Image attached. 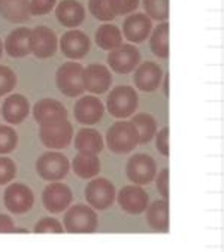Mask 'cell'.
Here are the masks:
<instances>
[{
    "label": "cell",
    "mask_w": 224,
    "mask_h": 252,
    "mask_svg": "<svg viewBox=\"0 0 224 252\" xmlns=\"http://www.w3.org/2000/svg\"><path fill=\"white\" fill-rule=\"evenodd\" d=\"M106 145L115 154H129L139 145V134L132 121L112 124L106 133Z\"/></svg>",
    "instance_id": "6da1fadb"
},
{
    "label": "cell",
    "mask_w": 224,
    "mask_h": 252,
    "mask_svg": "<svg viewBox=\"0 0 224 252\" xmlns=\"http://www.w3.org/2000/svg\"><path fill=\"white\" fill-rule=\"evenodd\" d=\"M139 105L138 93L135 88L129 85H118L112 88L106 98V109L108 112L120 120L132 117Z\"/></svg>",
    "instance_id": "7a4b0ae2"
},
{
    "label": "cell",
    "mask_w": 224,
    "mask_h": 252,
    "mask_svg": "<svg viewBox=\"0 0 224 252\" xmlns=\"http://www.w3.org/2000/svg\"><path fill=\"white\" fill-rule=\"evenodd\" d=\"M63 225L65 230L72 234L94 233L99 225L97 214L91 206L75 205L72 208H68L63 218Z\"/></svg>",
    "instance_id": "3957f363"
},
{
    "label": "cell",
    "mask_w": 224,
    "mask_h": 252,
    "mask_svg": "<svg viewBox=\"0 0 224 252\" xmlns=\"http://www.w3.org/2000/svg\"><path fill=\"white\" fill-rule=\"evenodd\" d=\"M69 170L71 163L68 157L59 151H48L36 160V173L48 182H57L65 179Z\"/></svg>",
    "instance_id": "277c9868"
},
{
    "label": "cell",
    "mask_w": 224,
    "mask_h": 252,
    "mask_svg": "<svg viewBox=\"0 0 224 252\" xmlns=\"http://www.w3.org/2000/svg\"><path fill=\"white\" fill-rule=\"evenodd\" d=\"M85 200L94 211H106L115 201V187L106 178H96L85 187Z\"/></svg>",
    "instance_id": "5b68a950"
},
{
    "label": "cell",
    "mask_w": 224,
    "mask_h": 252,
    "mask_svg": "<svg viewBox=\"0 0 224 252\" xmlns=\"http://www.w3.org/2000/svg\"><path fill=\"white\" fill-rule=\"evenodd\" d=\"M82 72L84 67L75 62H68L60 66L57 73H55V84H57L59 91L68 97L81 95L85 91L82 82Z\"/></svg>",
    "instance_id": "8992f818"
},
{
    "label": "cell",
    "mask_w": 224,
    "mask_h": 252,
    "mask_svg": "<svg viewBox=\"0 0 224 252\" xmlns=\"http://www.w3.org/2000/svg\"><path fill=\"white\" fill-rule=\"evenodd\" d=\"M39 137L40 142L49 149H65L72 142L74 127L68 120L45 124L39 128Z\"/></svg>",
    "instance_id": "52a82bcc"
},
{
    "label": "cell",
    "mask_w": 224,
    "mask_h": 252,
    "mask_svg": "<svg viewBox=\"0 0 224 252\" xmlns=\"http://www.w3.org/2000/svg\"><path fill=\"white\" fill-rule=\"evenodd\" d=\"M5 206L11 214L23 215L27 214L35 203V194L30 187L21 182L9 184L5 189Z\"/></svg>",
    "instance_id": "ba28073f"
},
{
    "label": "cell",
    "mask_w": 224,
    "mask_h": 252,
    "mask_svg": "<svg viewBox=\"0 0 224 252\" xmlns=\"http://www.w3.org/2000/svg\"><path fill=\"white\" fill-rule=\"evenodd\" d=\"M127 178L135 185H148L157 175V164L148 154H136L129 158L126 166Z\"/></svg>",
    "instance_id": "9c48e42d"
},
{
    "label": "cell",
    "mask_w": 224,
    "mask_h": 252,
    "mask_svg": "<svg viewBox=\"0 0 224 252\" xmlns=\"http://www.w3.org/2000/svg\"><path fill=\"white\" fill-rule=\"evenodd\" d=\"M139 63H141V53L132 43L120 45L118 48L109 51V56H108L109 67L121 75H127L133 72Z\"/></svg>",
    "instance_id": "30bf717a"
},
{
    "label": "cell",
    "mask_w": 224,
    "mask_h": 252,
    "mask_svg": "<svg viewBox=\"0 0 224 252\" xmlns=\"http://www.w3.org/2000/svg\"><path fill=\"white\" fill-rule=\"evenodd\" d=\"M72 189L60 181L49 184L42 192V203L49 214H62L72 203Z\"/></svg>",
    "instance_id": "8fae6325"
},
{
    "label": "cell",
    "mask_w": 224,
    "mask_h": 252,
    "mask_svg": "<svg viewBox=\"0 0 224 252\" xmlns=\"http://www.w3.org/2000/svg\"><path fill=\"white\" fill-rule=\"evenodd\" d=\"M120 208L130 214V215H139L144 214L149 205V195L141 185H126L120 189V192L115 195Z\"/></svg>",
    "instance_id": "7c38bea8"
},
{
    "label": "cell",
    "mask_w": 224,
    "mask_h": 252,
    "mask_svg": "<svg viewBox=\"0 0 224 252\" xmlns=\"http://www.w3.org/2000/svg\"><path fill=\"white\" fill-rule=\"evenodd\" d=\"M30 54L37 59H49L57 53V36L46 26H37L30 30Z\"/></svg>",
    "instance_id": "4fadbf2b"
},
{
    "label": "cell",
    "mask_w": 224,
    "mask_h": 252,
    "mask_svg": "<svg viewBox=\"0 0 224 252\" xmlns=\"http://www.w3.org/2000/svg\"><path fill=\"white\" fill-rule=\"evenodd\" d=\"M62 53L71 60H81L90 51V39L81 30H68L60 39Z\"/></svg>",
    "instance_id": "5bb4252c"
},
{
    "label": "cell",
    "mask_w": 224,
    "mask_h": 252,
    "mask_svg": "<svg viewBox=\"0 0 224 252\" xmlns=\"http://www.w3.org/2000/svg\"><path fill=\"white\" fill-rule=\"evenodd\" d=\"M82 82L84 88L93 94H103L112 85V75L111 70L103 64H90L82 72Z\"/></svg>",
    "instance_id": "9a60e30c"
},
{
    "label": "cell",
    "mask_w": 224,
    "mask_h": 252,
    "mask_svg": "<svg viewBox=\"0 0 224 252\" xmlns=\"http://www.w3.org/2000/svg\"><path fill=\"white\" fill-rule=\"evenodd\" d=\"M74 114H75V120L79 124L94 126V124H97L103 118L105 106L102 105V102L97 97H94V95H84L75 103Z\"/></svg>",
    "instance_id": "2e32d148"
},
{
    "label": "cell",
    "mask_w": 224,
    "mask_h": 252,
    "mask_svg": "<svg viewBox=\"0 0 224 252\" xmlns=\"http://www.w3.org/2000/svg\"><path fill=\"white\" fill-rule=\"evenodd\" d=\"M32 112H33L36 123H39L40 126L68 120L66 108L63 106V103L59 102V100H54V98L39 100V102L33 106Z\"/></svg>",
    "instance_id": "e0dca14e"
},
{
    "label": "cell",
    "mask_w": 224,
    "mask_h": 252,
    "mask_svg": "<svg viewBox=\"0 0 224 252\" xmlns=\"http://www.w3.org/2000/svg\"><path fill=\"white\" fill-rule=\"evenodd\" d=\"M152 32L151 18L147 14H130L123 23V34L132 43H142Z\"/></svg>",
    "instance_id": "ac0fdd59"
},
{
    "label": "cell",
    "mask_w": 224,
    "mask_h": 252,
    "mask_svg": "<svg viewBox=\"0 0 224 252\" xmlns=\"http://www.w3.org/2000/svg\"><path fill=\"white\" fill-rule=\"evenodd\" d=\"M163 70L161 67L154 62H145L142 64H138L133 76L135 87L144 93H152L155 91L163 79Z\"/></svg>",
    "instance_id": "d6986e66"
},
{
    "label": "cell",
    "mask_w": 224,
    "mask_h": 252,
    "mask_svg": "<svg viewBox=\"0 0 224 252\" xmlns=\"http://www.w3.org/2000/svg\"><path fill=\"white\" fill-rule=\"evenodd\" d=\"M55 17L63 27L75 29L85 18V8L78 0H62L55 8Z\"/></svg>",
    "instance_id": "ffe728a7"
},
{
    "label": "cell",
    "mask_w": 224,
    "mask_h": 252,
    "mask_svg": "<svg viewBox=\"0 0 224 252\" xmlns=\"http://www.w3.org/2000/svg\"><path fill=\"white\" fill-rule=\"evenodd\" d=\"M3 118L8 124H21L30 114V103L23 94L9 95L2 106Z\"/></svg>",
    "instance_id": "44dd1931"
},
{
    "label": "cell",
    "mask_w": 224,
    "mask_h": 252,
    "mask_svg": "<svg viewBox=\"0 0 224 252\" xmlns=\"http://www.w3.org/2000/svg\"><path fill=\"white\" fill-rule=\"evenodd\" d=\"M147 222L157 233L169 231V205L167 200H155L147 208Z\"/></svg>",
    "instance_id": "7402d4cb"
},
{
    "label": "cell",
    "mask_w": 224,
    "mask_h": 252,
    "mask_svg": "<svg viewBox=\"0 0 224 252\" xmlns=\"http://www.w3.org/2000/svg\"><path fill=\"white\" fill-rule=\"evenodd\" d=\"M30 29L20 27L11 32L5 40V51L12 59H21L30 54Z\"/></svg>",
    "instance_id": "603a6c76"
},
{
    "label": "cell",
    "mask_w": 224,
    "mask_h": 252,
    "mask_svg": "<svg viewBox=\"0 0 224 252\" xmlns=\"http://www.w3.org/2000/svg\"><path fill=\"white\" fill-rule=\"evenodd\" d=\"M0 15L11 23H26L30 20V0H0Z\"/></svg>",
    "instance_id": "cb8c5ba5"
},
{
    "label": "cell",
    "mask_w": 224,
    "mask_h": 252,
    "mask_svg": "<svg viewBox=\"0 0 224 252\" xmlns=\"http://www.w3.org/2000/svg\"><path fill=\"white\" fill-rule=\"evenodd\" d=\"M75 148L79 153L97 156L103 149V139L102 134L94 128H81L75 136Z\"/></svg>",
    "instance_id": "d4e9b609"
},
{
    "label": "cell",
    "mask_w": 224,
    "mask_h": 252,
    "mask_svg": "<svg viewBox=\"0 0 224 252\" xmlns=\"http://www.w3.org/2000/svg\"><path fill=\"white\" fill-rule=\"evenodd\" d=\"M100 167H102V164H100L99 157L93 156V154L79 153L72 161V169H74L75 175L82 179L96 178L100 172Z\"/></svg>",
    "instance_id": "484cf974"
},
{
    "label": "cell",
    "mask_w": 224,
    "mask_h": 252,
    "mask_svg": "<svg viewBox=\"0 0 224 252\" xmlns=\"http://www.w3.org/2000/svg\"><path fill=\"white\" fill-rule=\"evenodd\" d=\"M96 43L105 51H112V49L123 45V34L117 26L103 24L96 32Z\"/></svg>",
    "instance_id": "4316f807"
},
{
    "label": "cell",
    "mask_w": 224,
    "mask_h": 252,
    "mask_svg": "<svg viewBox=\"0 0 224 252\" xmlns=\"http://www.w3.org/2000/svg\"><path fill=\"white\" fill-rule=\"evenodd\" d=\"M151 51L158 59H167L169 57V24L166 21L158 24L149 39Z\"/></svg>",
    "instance_id": "83f0119b"
},
{
    "label": "cell",
    "mask_w": 224,
    "mask_h": 252,
    "mask_svg": "<svg viewBox=\"0 0 224 252\" xmlns=\"http://www.w3.org/2000/svg\"><path fill=\"white\" fill-rule=\"evenodd\" d=\"M132 123L135 124L138 134H139V143H148L152 140V137L157 133V123L152 115L149 114H136L132 118Z\"/></svg>",
    "instance_id": "f1b7e54d"
},
{
    "label": "cell",
    "mask_w": 224,
    "mask_h": 252,
    "mask_svg": "<svg viewBox=\"0 0 224 252\" xmlns=\"http://www.w3.org/2000/svg\"><path fill=\"white\" fill-rule=\"evenodd\" d=\"M88 9L100 21H111L117 17L115 0H88Z\"/></svg>",
    "instance_id": "f546056e"
},
{
    "label": "cell",
    "mask_w": 224,
    "mask_h": 252,
    "mask_svg": "<svg viewBox=\"0 0 224 252\" xmlns=\"http://www.w3.org/2000/svg\"><path fill=\"white\" fill-rule=\"evenodd\" d=\"M144 9L149 18L166 21L169 18V0H144Z\"/></svg>",
    "instance_id": "4dcf8cb0"
},
{
    "label": "cell",
    "mask_w": 224,
    "mask_h": 252,
    "mask_svg": "<svg viewBox=\"0 0 224 252\" xmlns=\"http://www.w3.org/2000/svg\"><path fill=\"white\" fill-rule=\"evenodd\" d=\"M18 145V134L11 126H0V154H11Z\"/></svg>",
    "instance_id": "1f68e13d"
},
{
    "label": "cell",
    "mask_w": 224,
    "mask_h": 252,
    "mask_svg": "<svg viewBox=\"0 0 224 252\" xmlns=\"http://www.w3.org/2000/svg\"><path fill=\"white\" fill-rule=\"evenodd\" d=\"M17 75L8 66H0V95L11 93L17 87Z\"/></svg>",
    "instance_id": "d6a6232c"
},
{
    "label": "cell",
    "mask_w": 224,
    "mask_h": 252,
    "mask_svg": "<svg viewBox=\"0 0 224 252\" xmlns=\"http://www.w3.org/2000/svg\"><path fill=\"white\" fill-rule=\"evenodd\" d=\"M17 164L12 158L0 157V185L11 184L17 176Z\"/></svg>",
    "instance_id": "836d02e7"
},
{
    "label": "cell",
    "mask_w": 224,
    "mask_h": 252,
    "mask_svg": "<svg viewBox=\"0 0 224 252\" xmlns=\"http://www.w3.org/2000/svg\"><path fill=\"white\" fill-rule=\"evenodd\" d=\"M33 231L36 234H45V233H57L59 234V233H63V224L52 217H45L35 225Z\"/></svg>",
    "instance_id": "e575fe53"
},
{
    "label": "cell",
    "mask_w": 224,
    "mask_h": 252,
    "mask_svg": "<svg viewBox=\"0 0 224 252\" xmlns=\"http://www.w3.org/2000/svg\"><path fill=\"white\" fill-rule=\"evenodd\" d=\"M155 148L158 154L163 157H169V128L164 127L158 133H155Z\"/></svg>",
    "instance_id": "d590c367"
},
{
    "label": "cell",
    "mask_w": 224,
    "mask_h": 252,
    "mask_svg": "<svg viewBox=\"0 0 224 252\" xmlns=\"http://www.w3.org/2000/svg\"><path fill=\"white\" fill-rule=\"evenodd\" d=\"M57 5V0H30L32 15H45Z\"/></svg>",
    "instance_id": "8d00e7d4"
},
{
    "label": "cell",
    "mask_w": 224,
    "mask_h": 252,
    "mask_svg": "<svg viewBox=\"0 0 224 252\" xmlns=\"http://www.w3.org/2000/svg\"><path fill=\"white\" fill-rule=\"evenodd\" d=\"M155 185H157L160 195H163V198L167 200V197H169V169L164 167L158 173V176L155 179Z\"/></svg>",
    "instance_id": "74e56055"
},
{
    "label": "cell",
    "mask_w": 224,
    "mask_h": 252,
    "mask_svg": "<svg viewBox=\"0 0 224 252\" xmlns=\"http://www.w3.org/2000/svg\"><path fill=\"white\" fill-rule=\"evenodd\" d=\"M139 6V0H115L117 15H126L136 11Z\"/></svg>",
    "instance_id": "f35d334b"
},
{
    "label": "cell",
    "mask_w": 224,
    "mask_h": 252,
    "mask_svg": "<svg viewBox=\"0 0 224 252\" xmlns=\"http://www.w3.org/2000/svg\"><path fill=\"white\" fill-rule=\"evenodd\" d=\"M0 233H15V224L9 215L0 214Z\"/></svg>",
    "instance_id": "ab89813d"
},
{
    "label": "cell",
    "mask_w": 224,
    "mask_h": 252,
    "mask_svg": "<svg viewBox=\"0 0 224 252\" xmlns=\"http://www.w3.org/2000/svg\"><path fill=\"white\" fill-rule=\"evenodd\" d=\"M164 78V85H163V90H164V94L169 95V84H167V75H163Z\"/></svg>",
    "instance_id": "60d3db41"
},
{
    "label": "cell",
    "mask_w": 224,
    "mask_h": 252,
    "mask_svg": "<svg viewBox=\"0 0 224 252\" xmlns=\"http://www.w3.org/2000/svg\"><path fill=\"white\" fill-rule=\"evenodd\" d=\"M2 54H3V42L0 39V57H2Z\"/></svg>",
    "instance_id": "b9f144b4"
}]
</instances>
